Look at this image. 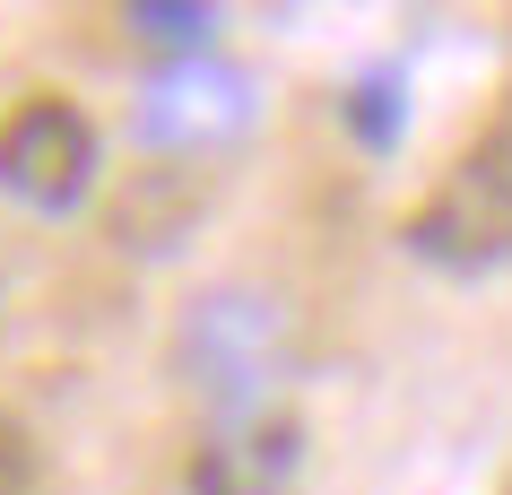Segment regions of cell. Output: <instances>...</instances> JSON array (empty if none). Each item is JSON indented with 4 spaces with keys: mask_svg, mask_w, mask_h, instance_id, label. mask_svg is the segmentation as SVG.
I'll list each match as a JSON object with an SVG mask.
<instances>
[{
    "mask_svg": "<svg viewBox=\"0 0 512 495\" xmlns=\"http://www.w3.org/2000/svg\"><path fill=\"white\" fill-rule=\"evenodd\" d=\"M243 131H252V79L209 53L174 61L139 87V139L165 157H209V148H235Z\"/></svg>",
    "mask_w": 512,
    "mask_h": 495,
    "instance_id": "cell-3",
    "label": "cell"
},
{
    "mask_svg": "<svg viewBox=\"0 0 512 495\" xmlns=\"http://www.w3.org/2000/svg\"><path fill=\"white\" fill-rule=\"evenodd\" d=\"M122 27L191 61V53H200V44L217 35V9H200V0H131V9H122Z\"/></svg>",
    "mask_w": 512,
    "mask_h": 495,
    "instance_id": "cell-6",
    "label": "cell"
},
{
    "mask_svg": "<svg viewBox=\"0 0 512 495\" xmlns=\"http://www.w3.org/2000/svg\"><path fill=\"white\" fill-rule=\"evenodd\" d=\"M174 365L217 417H261L287 374V313L252 287H209L174 330Z\"/></svg>",
    "mask_w": 512,
    "mask_h": 495,
    "instance_id": "cell-1",
    "label": "cell"
},
{
    "mask_svg": "<svg viewBox=\"0 0 512 495\" xmlns=\"http://www.w3.org/2000/svg\"><path fill=\"white\" fill-rule=\"evenodd\" d=\"M408 244L426 252V261H452V270H478V261H495V252L512 244V192L504 174L469 148V165H460L452 183L408 218Z\"/></svg>",
    "mask_w": 512,
    "mask_h": 495,
    "instance_id": "cell-4",
    "label": "cell"
},
{
    "mask_svg": "<svg viewBox=\"0 0 512 495\" xmlns=\"http://www.w3.org/2000/svg\"><path fill=\"white\" fill-rule=\"evenodd\" d=\"M35 487V443H27V426L0 409V495H27Z\"/></svg>",
    "mask_w": 512,
    "mask_h": 495,
    "instance_id": "cell-8",
    "label": "cell"
},
{
    "mask_svg": "<svg viewBox=\"0 0 512 495\" xmlns=\"http://www.w3.org/2000/svg\"><path fill=\"white\" fill-rule=\"evenodd\" d=\"M348 131L365 139V148H391V139H400V79H391V70H365V79L348 87Z\"/></svg>",
    "mask_w": 512,
    "mask_h": 495,
    "instance_id": "cell-7",
    "label": "cell"
},
{
    "mask_svg": "<svg viewBox=\"0 0 512 495\" xmlns=\"http://www.w3.org/2000/svg\"><path fill=\"white\" fill-rule=\"evenodd\" d=\"M296 461H304V426L287 409L217 417L209 443L191 452V495H287Z\"/></svg>",
    "mask_w": 512,
    "mask_h": 495,
    "instance_id": "cell-5",
    "label": "cell"
},
{
    "mask_svg": "<svg viewBox=\"0 0 512 495\" xmlns=\"http://www.w3.org/2000/svg\"><path fill=\"white\" fill-rule=\"evenodd\" d=\"M87 183H96V131H87L79 105H61V96H27V105L0 122V192L61 218V209H79Z\"/></svg>",
    "mask_w": 512,
    "mask_h": 495,
    "instance_id": "cell-2",
    "label": "cell"
}]
</instances>
